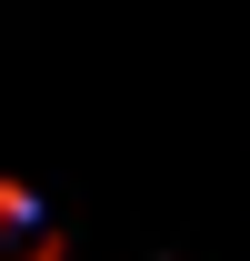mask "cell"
I'll use <instances>...</instances> for the list:
<instances>
[{
  "mask_svg": "<svg viewBox=\"0 0 250 261\" xmlns=\"http://www.w3.org/2000/svg\"><path fill=\"white\" fill-rule=\"evenodd\" d=\"M0 261H60V241H50L40 201L20 191V181H0Z\"/></svg>",
  "mask_w": 250,
  "mask_h": 261,
  "instance_id": "1",
  "label": "cell"
}]
</instances>
